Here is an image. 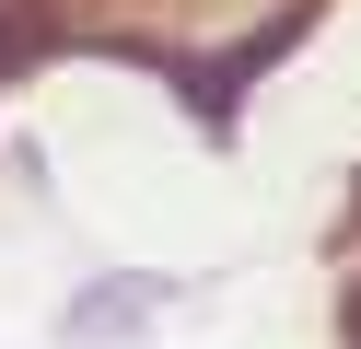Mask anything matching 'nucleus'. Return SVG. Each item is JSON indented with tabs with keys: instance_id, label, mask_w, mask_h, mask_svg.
<instances>
[{
	"instance_id": "obj_1",
	"label": "nucleus",
	"mask_w": 361,
	"mask_h": 349,
	"mask_svg": "<svg viewBox=\"0 0 361 349\" xmlns=\"http://www.w3.org/2000/svg\"><path fill=\"white\" fill-rule=\"evenodd\" d=\"M164 314H175V279L117 268V279H82V302L59 314V338H71V349H140Z\"/></svg>"
}]
</instances>
